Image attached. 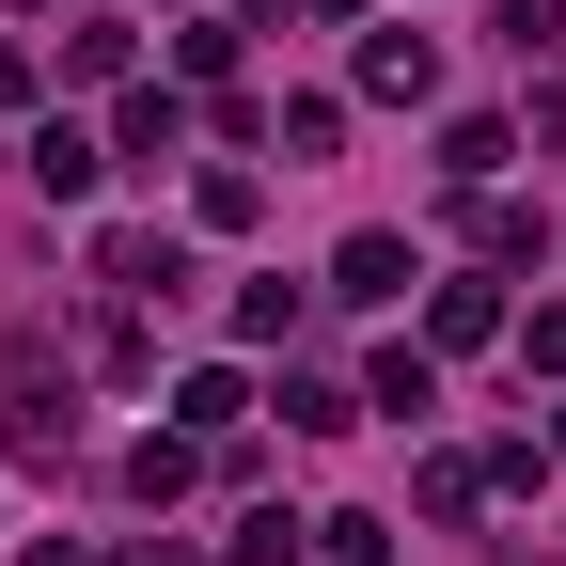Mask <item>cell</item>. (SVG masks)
Masks as SVG:
<instances>
[{
	"instance_id": "obj_1",
	"label": "cell",
	"mask_w": 566,
	"mask_h": 566,
	"mask_svg": "<svg viewBox=\"0 0 566 566\" xmlns=\"http://www.w3.org/2000/svg\"><path fill=\"white\" fill-rule=\"evenodd\" d=\"M0 441H17V457H63V441H80V394H63V363H48L32 331L0 346Z\"/></svg>"
},
{
	"instance_id": "obj_2",
	"label": "cell",
	"mask_w": 566,
	"mask_h": 566,
	"mask_svg": "<svg viewBox=\"0 0 566 566\" xmlns=\"http://www.w3.org/2000/svg\"><path fill=\"white\" fill-rule=\"evenodd\" d=\"M95 283H126V300H174L189 252H174V237H95Z\"/></svg>"
},
{
	"instance_id": "obj_3",
	"label": "cell",
	"mask_w": 566,
	"mask_h": 566,
	"mask_svg": "<svg viewBox=\"0 0 566 566\" xmlns=\"http://www.w3.org/2000/svg\"><path fill=\"white\" fill-rule=\"evenodd\" d=\"M394 283H409V237H346L331 252V300H394Z\"/></svg>"
},
{
	"instance_id": "obj_4",
	"label": "cell",
	"mask_w": 566,
	"mask_h": 566,
	"mask_svg": "<svg viewBox=\"0 0 566 566\" xmlns=\"http://www.w3.org/2000/svg\"><path fill=\"white\" fill-rule=\"evenodd\" d=\"M174 409H189V441H237V424H252V378H237V363H205Z\"/></svg>"
},
{
	"instance_id": "obj_5",
	"label": "cell",
	"mask_w": 566,
	"mask_h": 566,
	"mask_svg": "<svg viewBox=\"0 0 566 566\" xmlns=\"http://www.w3.org/2000/svg\"><path fill=\"white\" fill-rule=\"evenodd\" d=\"M424 80H441L424 32H363V95H424Z\"/></svg>"
},
{
	"instance_id": "obj_6",
	"label": "cell",
	"mask_w": 566,
	"mask_h": 566,
	"mask_svg": "<svg viewBox=\"0 0 566 566\" xmlns=\"http://www.w3.org/2000/svg\"><path fill=\"white\" fill-rule=\"evenodd\" d=\"M363 409H394V424H424V409H441V363H424V346H394V363L363 378Z\"/></svg>"
},
{
	"instance_id": "obj_7",
	"label": "cell",
	"mask_w": 566,
	"mask_h": 566,
	"mask_svg": "<svg viewBox=\"0 0 566 566\" xmlns=\"http://www.w3.org/2000/svg\"><path fill=\"white\" fill-rule=\"evenodd\" d=\"M504 158H520V142H504V126H488V111H472V126H441V174H457V189H488V174H504Z\"/></svg>"
},
{
	"instance_id": "obj_8",
	"label": "cell",
	"mask_w": 566,
	"mask_h": 566,
	"mask_svg": "<svg viewBox=\"0 0 566 566\" xmlns=\"http://www.w3.org/2000/svg\"><path fill=\"white\" fill-rule=\"evenodd\" d=\"M32 189H63V205H80V189H95V142H80V126H48V142H32Z\"/></svg>"
},
{
	"instance_id": "obj_9",
	"label": "cell",
	"mask_w": 566,
	"mask_h": 566,
	"mask_svg": "<svg viewBox=\"0 0 566 566\" xmlns=\"http://www.w3.org/2000/svg\"><path fill=\"white\" fill-rule=\"evenodd\" d=\"M300 551H315V520H283V504H268V520H237V566H300Z\"/></svg>"
},
{
	"instance_id": "obj_10",
	"label": "cell",
	"mask_w": 566,
	"mask_h": 566,
	"mask_svg": "<svg viewBox=\"0 0 566 566\" xmlns=\"http://www.w3.org/2000/svg\"><path fill=\"white\" fill-rule=\"evenodd\" d=\"M32 566H95V551H32Z\"/></svg>"
},
{
	"instance_id": "obj_11",
	"label": "cell",
	"mask_w": 566,
	"mask_h": 566,
	"mask_svg": "<svg viewBox=\"0 0 566 566\" xmlns=\"http://www.w3.org/2000/svg\"><path fill=\"white\" fill-rule=\"evenodd\" d=\"M126 566H189V551H126Z\"/></svg>"
},
{
	"instance_id": "obj_12",
	"label": "cell",
	"mask_w": 566,
	"mask_h": 566,
	"mask_svg": "<svg viewBox=\"0 0 566 566\" xmlns=\"http://www.w3.org/2000/svg\"><path fill=\"white\" fill-rule=\"evenodd\" d=\"M315 17H363V0H315Z\"/></svg>"
},
{
	"instance_id": "obj_13",
	"label": "cell",
	"mask_w": 566,
	"mask_h": 566,
	"mask_svg": "<svg viewBox=\"0 0 566 566\" xmlns=\"http://www.w3.org/2000/svg\"><path fill=\"white\" fill-rule=\"evenodd\" d=\"M551 457H566V424H551Z\"/></svg>"
},
{
	"instance_id": "obj_14",
	"label": "cell",
	"mask_w": 566,
	"mask_h": 566,
	"mask_svg": "<svg viewBox=\"0 0 566 566\" xmlns=\"http://www.w3.org/2000/svg\"><path fill=\"white\" fill-rule=\"evenodd\" d=\"M17 17H32V0H17Z\"/></svg>"
}]
</instances>
